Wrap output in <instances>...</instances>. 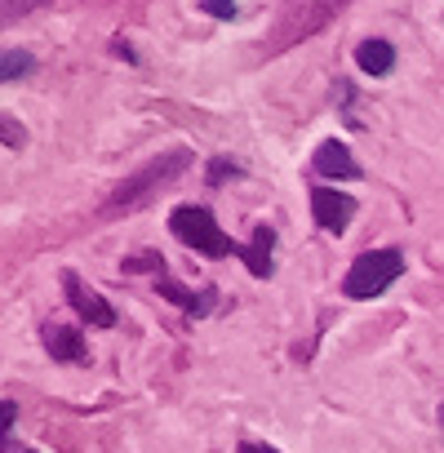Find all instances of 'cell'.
Here are the masks:
<instances>
[{"instance_id":"obj_2","label":"cell","mask_w":444,"mask_h":453,"mask_svg":"<svg viewBox=\"0 0 444 453\" xmlns=\"http://www.w3.org/2000/svg\"><path fill=\"white\" fill-rule=\"evenodd\" d=\"M191 165V151H169V156H156L151 165H142L134 178H125L116 191H111V200H107V213H116V209H134V204H142L151 191H160L165 182H173L182 169Z\"/></svg>"},{"instance_id":"obj_15","label":"cell","mask_w":444,"mask_h":453,"mask_svg":"<svg viewBox=\"0 0 444 453\" xmlns=\"http://www.w3.org/2000/svg\"><path fill=\"white\" fill-rule=\"evenodd\" d=\"M23 142V129L14 125V116H5V147H19Z\"/></svg>"},{"instance_id":"obj_1","label":"cell","mask_w":444,"mask_h":453,"mask_svg":"<svg viewBox=\"0 0 444 453\" xmlns=\"http://www.w3.org/2000/svg\"><path fill=\"white\" fill-rule=\"evenodd\" d=\"M169 232H173L187 250H195V254H204V258L241 254V245H232V236L213 222V213H209L204 204H178V209L169 213Z\"/></svg>"},{"instance_id":"obj_10","label":"cell","mask_w":444,"mask_h":453,"mask_svg":"<svg viewBox=\"0 0 444 453\" xmlns=\"http://www.w3.org/2000/svg\"><path fill=\"white\" fill-rule=\"evenodd\" d=\"M45 347H50L54 360H85L89 356L80 334H72V329H45Z\"/></svg>"},{"instance_id":"obj_3","label":"cell","mask_w":444,"mask_h":453,"mask_svg":"<svg viewBox=\"0 0 444 453\" xmlns=\"http://www.w3.org/2000/svg\"><path fill=\"white\" fill-rule=\"evenodd\" d=\"M404 272V258L395 250H369L360 254L351 267H347V280H342V294L347 298H378L387 294Z\"/></svg>"},{"instance_id":"obj_8","label":"cell","mask_w":444,"mask_h":453,"mask_svg":"<svg viewBox=\"0 0 444 453\" xmlns=\"http://www.w3.org/2000/svg\"><path fill=\"white\" fill-rule=\"evenodd\" d=\"M356 63H360L364 76H387V72L395 67V50H391L387 41H364V45L356 50Z\"/></svg>"},{"instance_id":"obj_11","label":"cell","mask_w":444,"mask_h":453,"mask_svg":"<svg viewBox=\"0 0 444 453\" xmlns=\"http://www.w3.org/2000/svg\"><path fill=\"white\" fill-rule=\"evenodd\" d=\"M32 72V54H23V50H5V81H19V76H27Z\"/></svg>"},{"instance_id":"obj_12","label":"cell","mask_w":444,"mask_h":453,"mask_svg":"<svg viewBox=\"0 0 444 453\" xmlns=\"http://www.w3.org/2000/svg\"><path fill=\"white\" fill-rule=\"evenodd\" d=\"M41 0H5V23H14V19H23L27 10H36Z\"/></svg>"},{"instance_id":"obj_6","label":"cell","mask_w":444,"mask_h":453,"mask_svg":"<svg viewBox=\"0 0 444 453\" xmlns=\"http://www.w3.org/2000/svg\"><path fill=\"white\" fill-rule=\"evenodd\" d=\"M311 165H316V173H325V178H360V165H356L351 147L338 142V138L320 142L316 156H311Z\"/></svg>"},{"instance_id":"obj_16","label":"cell","mask_w":444,"mask_h":453,"mask_svg":"<svg viewBox=\"0 0 444 453\" xmlns=\"http://www.w3.org/2000/svg\"><path fill=\"white\" fill-rule=\"evenodd\" d=\"M236 453H280V449H272V444H258V440H245Z\"/></svg>"},{"instance_id":"obj_9","label":"cell","mask_w":444,"mask_h":453,"mask_svg":"<svg viewBox=\"0 0 444 453\" xmlns=\"http://www.w3.org/2000/svg\"><path fill=\"white\" fill-rule=\"evenodd\" d=\"M160 294H165L169 303H178L182 311H195V316H204V311H209V303L218 298L213 289H204V294H191V289H182V285H173L169 276H160Z\"/></svg>"},{"instance_id":"obj_5","label":"cell","mask_w":444,"mask_h":453,"mask_svg":"<svg viewBox=\"0 0 444 453\" xmlns=\"http://www.w3.org/2000/svg\"><path fill=\"white\" fill-rule=\"evenodd\" d=\"M63 289H67V298H72V307H76V316H80V320H89L94 329H111V325H116V311H111L94 289H85L72 272L63 276Z\"/></svg>"},{"instance_id":"obj_4","label":"cell","mask_w":444,"mask_h":453,"mask_svg":"<svg viewBox=\"0 0 444 453\" xmlns=\"http://www.w3.org/2000/svg\"><path fill=\"white\" fill-rule=\"evenodd\" d=\"M311 218L325 226V232H342V226L356 218V200L342 196V191L316 187V191H311Z\"/></svg>"},{"instance_id":"obj_17","label":"cell","mask_w":444,"mask_h":453,"mask_svg":"<svg viewBox=\"0 0 444 453\" xmlns=\"http://www.w3.org/2000/svg\"><path fill=\"white\" fill-rule=\"evenodd\" d=\"M333 5H347V0H320V10H333Z\"/></svg>"},{"instance_id":"obj_7","label":"cell","mask_w":444,"mask_h":453,"mask_svg":"<svg viewBox=\"0 0 444 453\" xmlns=\"http://www.w3.org/2000/svg\"><path fill=\"white\" fill-rule=\"evenodd\" d=\"M272 245H276V232H272L267 222L254 226V241L249 245H241V258H245V267L254 276H272Z\"/></svg>"},{"instance_id":"obj_14","label":"cell","mask_w":444,"mask_h":453,"mask_svg":"<svg viewBox=\"0 0 444 453\" xmlns=\"http://www.w3.org/2000/svg\"><path fill=\"white\" fill-rule=\"evenodd\" d=\"M227 173H232V178H236V173H241V169H236V165H232V160H218V165H213V169H209V182H222V178H227Z\"/></svg>"},{"instance_id":"obj_13","label":"cell","mask_w":444,"mask_h":453,"mask_svg":"<svg viewBox=\"0 0 444 453\" xmlns=\"http://www.w3.org/2000/svg\"><path fill=\"white\" fill-rule=\"evenodd\" d=\"M204 10L213 19H236V0H204Z\"/></svg>"},{"instance_id":"obj_18","label":"cell","mask_w":444,"mask_h":453,"mask_svg":"<svg viewBox=\"0 0 444 453\" xmlns=\"http://www.w3.org/2000/svg\"><path fill=\"white\" fill-rule=\"evenodd\" d=\"M23 453H32V449H23Z\"/></svg>"}]
</instances>
